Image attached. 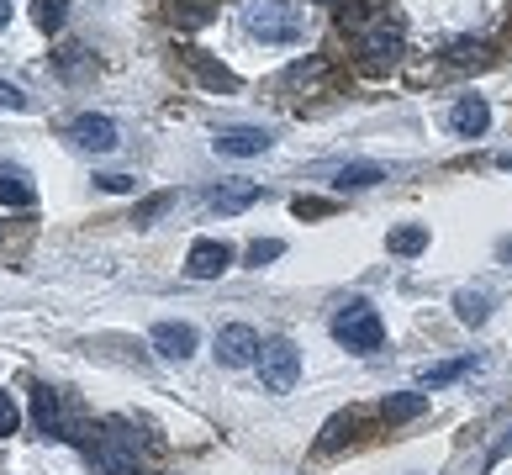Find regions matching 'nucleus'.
Listing matches in <instances>:
<instances>
[{
    "instance_id": "423d86ee",
    "label": "nucleus",
    "mask_w": 512,
    "mask_h": 475,
    "mask_svg": "<svg viewBox=\"0 0 512 475\" xmlns=\"http://www.w3.org/2000/svg\"><path fill=\"white\" fill-rule=\"evenodd\" d=\"M90 460H96L101 475H138V460H132V439H127L122 428L101 433V439L90 444Z\"/></svg>"
},
{
    "instance_id": "c756f323",
    "label": "nucleus",
    "mask_w": 512,
    "mask_h": 475,
    "mask_svg": "<svg viewBox=\"0 0 512 475\" xmlns=\"http://www.w3.org/2000/svg\"><path fill=\"white\" fill-rule=\"evenodd\" d=\"M497 169H512V154H502V159H497Z\"/></svg>"
},
{
    "instance_id": "f03ea898",
    "label": "nucleus",
    "mask_w": 512,
    "mask_h": 475,
    "mask_svg": "<svg viewBox=\"0 0 512 475\" xmlns=\"http://www.w3.org/2000/svg\"><path fill=\"white\" fill-rule=\"evenodd\" d=\"M333 338L354 354H375L386 344V322H381L375 307H365V301H349V307L333 317Z\"/></svg>"
},
{
    "instance_id": "6e6552de",
    "label": "nucleus",
    "mask_w": 512,
    "mask_h": 475,
    "mask_svg": "<svg viewBox=\"0 0 512 475\" xmlns=\"http://www.w3.org/2000/svg\"><path fill=\"white\" fill-rule=\"evenodd\" d=\"M227 264H233V249H227L222 238H196L191 254H185V275L191 280H217Z\"/></svg>"
},
{
    "instance_id": "dca6fc26",
    "label": "nucleus",
    "mask_w": 512,
    "mask_h": 475,
    "mask_svg": "<svg viewBox=\"0 0 512 475\" xmlns=\"http://www.w3.org/2000/svg\"><path fill=\"white\" fill-rule=\"evenodd\" d=\"M386 249H391V254H402V259L423 254V249H428V222H407V227H396V233L386 238Z\"/></svg>"
},
{
    "instance_id": "4be33fe9",
    "label": "nucleus",
    "mask_w": 512,
    "mask_h": 475,
    "mask_svg": "<svg viewBox=\"0 0 512 475\" xmlns=\"http://www.w3.org/2000/svg\"><path fill=\"white\" fill-rule=\"evenodd\" d=\"M280 254H286V243H280V238H254L249 243V264H254V270H259V264H270V259H280Z\"/></svg>"
},
{
    "instance_id": "cd10ccee",
    "label": "nucleus",
    "mask_w": 512,
    "mask_h": 475,
    "mask_svg": "<svg viewBox=\"0 0 512 475\" xmlns=\"http://www.w3.org/2000/svg\"><path fill=\"white\" fill-rule=\"evenodd\" d=\"M132 185H138L132 175H101V190H111V196H122V190H132Z\"/></svg>"
},
{
    "instance_id": "ddd939ff",
    "label": "nucleus",
    "mask_w": 512,
    "mask_h": 475,
    "mask_svg": "<svg viewBox=\"0 0 512 475\" xmlns=\"http://www.w3.org/2000/svg\"><path fill=\"white\" fill-rule=\"evenodd\" d=\"M32 201H37V185L27 180V169L0 164V206H32Z\"/></svg>"
},
{
    "instance_id": "4468645a",
    "label": "nucleus",
    "mask_w": 512,
    "mask_h": 475,
    "mask_svg": "<svg viewBox=\"0 0 512 475\" xmlns=\"http://www.w3.org/2000/svg\"><path fill=\"white\" fill-rule=\"evenodd\" d=\"M254 201H259V185H227V190H212V196H206V206H212L217 217H238V212H249Z\"/></svg>"
},
{
    "instance_id": "20e7f679",
    "label": "nucleus",
    "mask_w": 512,
    "mask_h": 475,
    "mask_svg": "<svg viewBox=\"0 0 512 475\" xmlns=\"http://www.w3.org/2000/svg\"><path fill=\"white\" fill-rule=\"evenodd\" d=\"M249 32L259 37V43H275V48L301 43V32H307V11H296V6H259L249 16Z\"/></svg>"
},
{
    "instance_id": "9b49d317",
    "label": "nucleus",
    "mask_w": 512,
    "mask_h": 475,
    "mask_svg": "<svg viewBox=\"0 0 512 475\" xmlns=\"http://www.w3.org/2000/svg\"><path fill=\"white\" fill-rule=\"evenodd\" d=\"M486 127H491V106L481 101V95L454 101V111H449V132H454V138H481Z\"/></svg>"
},
{
    "instance_id": "a878e982",
    "label": "nucleus",
    "mask_w": 512,
    "mask_h": 475,
    "mask_svg": "<svg viewBox=\"0 0 512 475\" xmlns=\"http://www.w3.org/2000/svg\"><path fill=\"white\" fill-rule=\"evenodd\" d=\"M6 433H16V402L0 391V439H6Z\"/></svg>"
},
{
    "instance_id": "0eeeda50",
    "label": "nucleus",
    "mask_w": 512,
    "mask_h": 475,
    "mask_svg": "<svg viewBox=\"0 0 512 475\" xmlns=\"http://www.w3.org/2000/svg\"><path fill=\"white\" fill-rule=\"evenodd\" d=\"M270 143H275L270 127H227L212 138V148L227 159H259V154H270Z\"/></svg>"
},
{
    "instance_id": "7ed1b4c3",
    "label": "nucleus",
    "mask_w": 512,
    "mask_h": 475,
    "mask_svg": "<svg viewBox=\"0 0 512 475\" xmlns=\"http://www.w3.org/2000/svg\"><path fill=\"white\" fill-rule=\"evenodd\" d=\"M259 380H264V391H275V396H286L301 380V349L291 338H270V344L259 349Z\"/></svg>"
},
{
    "instance_id": "c85d7f7f",
    "label": "nucleus",
    "mask_w": 512,
    "mask_h": 475,
    "mask_svg": "<svg viewBox=\"0 0 512 475\" xmlns=\"http://www.w3.org/2000/svg\"><path fill=\"white\" fill-rule=\"evenodd\" d=\"M11 22V0H0V27H6Z\"/></svg>"
},
{
    "instance_id": "6ab92c4d",
    "label": "nucleus",
    "mask_w": 512,
    "mask_h": 475,
    "mask_svg": "<svg viewBox=\"0 0 512 475\" xmlns=\"http://www.w3.org/2000/svg\"><path fill=\"white\" fill-rule=\"evenodd\" d=\"M191 64H196V74L212 90H238V74L233 69H222V64H212V59H201V53H191Z\"/></svg>"
},
{
    "instance_id": "f8f14e48",
    "label": "nucleus",
    "mask_w": 512,
    "mask_h": 475,
    "mask_svg": "<svg viewBox=\"0 0 512 475\" xmlns=\"http://www.w3.org/2000/svg\"><path fill=\"white\" fill-rule=\"evenodd\" d=\"M69 132L80 148H90V154H111V148H117V122L111 117H80Z\"/></svg>"
},
{
    "instance_id": "7c9ffc66",
    "label": "nucleus",
    "mask_w": 512,
    "mask_h": 475,
    "mask_svg": "<svg viewBox=\"0 0 512 475\" xmlns=\"http://www.w3.org/2000/svg\"><path fill=\"white\" fill-rule=\"evenodd\" d=\"M312 6H344V0H312Z\"/></svg>"
},
{
    "instance_id": "393cba45",
    "label": "nucleus",
    "mask_w": 512,
    "mask_h": 475,
    "mask_svg": "<svg viewBox=\"0 0 512 475\" xmlns=\"http://www.w3.org/2000/svg\"><path fill=\"white\" fill-rule=\"evenodd\" d=\"M481 53H486V48L476 43V37H470V43H449L444 59H449V64H465V59H481Z\"/></svg>"
},
{
    "instance_id": "9d476101",
    "label": "nucleus",
    "mask_w": 512,
    "mask_h": 475,
    "mask_svg": "<svg viewBox=\"0 0 512 475\" xmlns=\"http://www.w3.org/2000/svg\"><path fill=\"white\" fill-rule=\"evenodd\" d=\"M32 423H37V433H48V439H69L64 402H59V391H53V386H32Z\"/></svg>"
},
{
    "instance_id": "5701e85b",
    "label": "nucleus",
    "mask_w": 512,
    "mask_h": 475,
    "mask_svg": "<svg viewBox=\"0 0 512 475\" xmlns=\"http://www.w3.org/2000/svg\"><path fill=\"white\" fill-rule=\"evenodd\" d=\"M169 206H175V196H148V201L138 206V212H132V222H138V227H148V222H154L159 212H169Z\"/></svg>"
},
{
    "instance_id": "f3484780",
    "label": "nucleus",
    "mask_w": 512,
    "mask_h": 475,
    "mask_svg": "<svg viewBox=\"0 0 512 475\" xmlns=\"http://www.w3.org/2000/svg\"><path fill=\"white\" fill-rule=\"evenodd\" d=\"M423 407H428V391H402V396H386L381 417L386 423H407V417H417Z\"/></svg>"
},
{
    "instance_id": "a211bd4d",
    "label": "nucleus",
    "mask_w": 512,
    "mask_h": 475,
    "mask_svg": "<svg viewBox=\"0 0 512 475\" xmlns=\"http://www.w3.org/2000/svg\"><path fill=\"white\" fill-rule=\"evenodd\" d=\"M32 22L43 32H59L69 22V0H32Z\"/></svg>"
},
{
    "instance_id": "1a4fd4ad",
    "label": "nucleus",
    "mask_w": 512,
    "mask_h": 475,
    "mask_svg": "<svg viewBox=\"0 0 512 475\" xmlns=\"http://www.w3.org/2000/svg\"><path fill=\"white\" fill-rule=\"evenodd\" d=\"M148 338H154V354L175 359V365H185V359L196 354V328H191V322H159Z\"/></svg>"
},
{
    "instance_id": "b1692460",
    "label": "nucleus",
    "mask_w": 512,
    "mask_h": 475,
    "mask_svg": "<svg viewBox=\"0 0 512 475\" xmlns=\"http://www.w3.org/2000/svg\"><path fill=\"white\" fill-rule=\"evenodd\" d=\"M291 212H296V217H328V212H333V201H322V196H296V201H291Z\"/></svg>"
},
{
    "instance_id": "412c9836",
    "label": "nucleus",
    "mask_w": 512,
    "mask_h": 475,
    "mask_svg": "<svg viewBox=\"0 0 512 475\" xmlns=\"http://www.w3.org/2000/svg\"><path fill=\"white\" fill-rule=\"evenodd\" d=\"M476 359H444V365H433V370H423V391H433V386H449V380H460Z\"/></svg>"
},
{
    "instance_id": "2eb2a0df",
    "label": "nucleus",
    "mask_w": 512,
    "mask_h": 475,
    "mask_svg": "<svg viewBox=\"0 0 512 475\" xmlns=\"http://www.w3.org/2000/svg\"><path fill=\"white\" fill-rule=\"evenodd\" d=\"M381 180H386V169L370 164V159H354V164H344V169L333 175L338 190H370V185H381Z\"/></svg>"
},
{
    "instance_id": "f257e3e1",
    "label": "nucleus",
    "mask_w": 512,
    "mask_h": 475,
    "mask_svg": "<svg viewBox=\"0 0 512 475\" xmlns=\"http://www.w3.org/2000/svg\"><path fill=\"white\" fill-rule=\"evenodd\" d=\"M344 27L354 32V43H359V53H365L370 64H391L396 53H402V43H407V22H402V16H396L391 6L349 11Z\"/></svg>"
},
{
    "instance_id": "bb28decb",
    "label": "nucleus",
    "mask_w": 512,
    "mask_h": 475,
    "mask_svg": "<svg viewBox=\"0 0 512 475\" xmlns=\"http://www.w3.org/2000/svg\"><path fill=\"white\" fill-rule=\"evenodd\" d=\"M0 106H6V111H27V95L16 85H0Z\"/></svg>"
},
{
    "instance_id": "aec40b11",
    "label": "nucleus",
    "mask_w": 512,
    "mask_h": 475,
    "mask_svg": "<svg viewBox=\"0 0 512 475\" xmlns=\"http://www.w3.org/2000/svg\"><path fill=\"white\" fill-rule=\"evenodd\" d=\"M454 317H460L465 328H481V322H486V296L460 291V296H454Z\"/></svg>"
},
{
    "instance_id": "39448f33",
    "label": "nucleus",
    "mask_w": 512,
    "mask_h": 475,
    "mask_svg": "<svg viewBox=\"0 0 512 475\" xmlns=\"http://www.w3.org/2000/svg\"><path fill=\"white\" fill-rule=\"evenodd\" d=\"M259 333L249 328V322H227V328L217 333V359L222 365H233V370H243V365H259Z\"/></svg>"
}]
</instances>
